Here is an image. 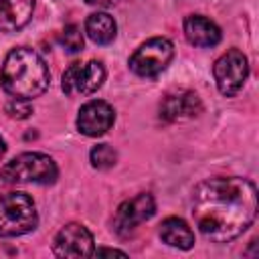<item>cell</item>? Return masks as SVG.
<instances>
[{"instance_id": "6da1fadb", "label": "cell", "mask_w": 259, "mask_h": 259, "mask_svg": "<svg viewBox=\"0 0 259 259\" xmlns=\"http://www.w3.org/2000/svg\"><path fill=\"white\" fill-rule=\"evenodd\" d=\"M257 214V188L247 178H208L192 192V217L198 231L212 243L243 235Z\"/></svg>"}, {"instance_id": "7a4b0ae2", "label": "cell", "mask_w": 259, "mask_h": 259, "mask_svg": "<svg viewBox=\"0 0 259 259\" xmlns=\"http://www.w3.org/2000/svg\"><path fill=\"white\" fill-rule=\"evenodd\" d=\"M49 69L38 53L28 47L12 49L0 71L2 89L18 99H34L49 89Z\"/></svg>"}, {"instance_id": "3957f363", "label": "cell", "mask_w": 259, "mask_h": 259, "mask_svg": "<svg viewBox=\"0 0 259 259\" xmlns=\"http://www.w3.org/2000/svg\"><path fill=\"white\" fill-rule=\"evenodd\" d=\"M59 176L51 156L40 152H24L0 168V186L14 184H53Z\"/></svg>"}, {"instance_id": "277c9868", "label": "cell", "mask_w": 259, "mask_h": 259, "mask_svg": "<svg viewBox=\"0 0 259 259\" xmlns=\"http://www.w3.org/2000/svg\"><path fill=\"white\" fill-rule=\"evenodd\" d=\"M38 214L26 192H8L0 196V237H18L34 231Z\"/></svg>"}, {"instance_id": "5b68a950", "label": "cell", "mask_w": 259, "mask_h": 259, "mask_svg": "<svg viewBox=\"0 0 259 259\" xmlns=\"http://www.w3.org/2000/svg\"><path fill=\"white\" fill-rule=\"evenodd\" d=\"M174 47L164 36H154L140 45L136 53L130 57V69L140 77H158L172 61Z\"/></svg>"}, {"instance_id": "8992f818", "label": "cell", "mask_w": 259, "mask_h": 259, "mask_svg": "<svg viewBox=\"0 0 259 259\" xmlns=\"http://www.w3.org/2000/svg\"><path fill=\"white\" fill-rule=\"evenodd\" d=\"M212 75H214L217 87L223 95H227V97L237 95L243 89L247 75H249L247 57L239 49H229L214 61Z\"/></svg>"}, {"instance_id": "52a82bcc", "label": "cell", "mask_w": 259, "mask_h": 259, "mask_svg": "<svg viewBox=\"0 0 259 259\" xmlns=\"http://www.w3.org/2000/svg\"><path fill=\"white\" fill-rule=\"evenodd\" d=\"M105 81V67L99 61L73 63L65 73L61 87L67 95H91Z\"/></svg>"}, {"instance_id": "ba28073f", "label": "cell", "mask_w": 259, "mask_h": 259, "mask_svg": "<svg viewBox=\"0 0 259 259\" xmlns=\"http://www.w3.org/2000/svg\"><path fill=\"white\" fill-rule=\"evenodd\" d=\"M154 212H156L154 196L148 194V192H142L136 198L125 200V202L119 204V208L115 212V219H113V231L119 237H130V235H134L138 225L152 219Z\"/></svg>"}, {"instance_id": "9c48e42d", "label": "cell", "mask_w": 259, "mask_h": 259, "mask_svg": "<svg viewBox=\"0 0 259 259\" xmlns=\"http://www.w3.org/2000/svg\"><path fill=\"white\" fill-rule=\"evenodd\" d=\"M93 251V235L79 223L65 225L53 241V253L57 257H91Z\"/></svg>"}, {"instance_id": "30bf717a", "label": "cell", "mask_w": 259, "mask_h": 259, "mask_svg": "<svg viewBox=\"0 0 259 259\" xmlns=\"http://www.w3.org/2000/svg\"><path fill=\"white\" fill-rule=\"evenodd\" d=\"M115 121V111L107 101L91 99L81 105L77 115V130L89 138L103 136Z\"/></svg>"}, {"instance_id": "8fae6325", "label": "cell", "mask_w": 259, "mask_h": 259, "mask_svg": "<svg viewBox=\"0 0 259 259\" xmlns=\"http://www.w3.org/2000/svg\"><path fill=\"white\" fill-rule=\"evenodd\" d=\"M202 111V101L194 91L180 89L168 93L160 103V119L164 121H180L192 119Z\"/></svg>"}, {"instance_id": "7c38bea8", "label": "cell", "mask_w": 259, "mask_h": 259, "mask_svg": "<svg viewBox=\"0 0 259 259\" xmlns=\"http://www.w3.org/2000/svg\"><path fill=\"white\" fill-rule=\"evenodd\" d=\"M184 36L194 47H214L221 42V28L202 14H190L184 18Z\"/></svg>"}, {"instance_id": "4fadbf2b", "label": "cell", "mask_w": 259, "mask_h": 259, "mask_svg": "<svg viewBox=\"0 0 259 259\" xmlns=\"http://www.w3.org/2000/svg\"><path fill=\"white\" fill-rule=\"evenodd\" d=\"M34 0H0V32H14L28 24Z\"/></svg>"}, {"instance_id": "5bb4252c", "label": "cell", "mask_w": 259, "mask_h": 259, "mask_svg": "<svg viewBox=\"0 0 259 259\" xmlns=\"http://www.w3.org/2000/svg\"><path fill=\"white\" fill-rule=\"evenodd\" d=\"M160 239L176 249H190L194 245V233L192 229L186 225V221L178 219V217H168L160 223Z\"/></svg>"}, {"instance_id": "9a60e30c", "label": "cell", "mask_w": 259, "mask_h": 259, "mask_svg": "<svg viewBox=\"0 0 259 259\" xmlns=\"http://www.w3.org/2000/svg\"><path fill=\"white\" fill-rule=\"evenodd\" d=\"M85 32L87 36L97 45H107L115 38L117 24L111 14L107 12H93L85 20Z\"/></svg>"}, {"instance_id": "2e32d148", "label": "cell", "mask_w": 259, "mask_h": 259, "mask_svg": "<svg viewBox=\"0 0 259 259\" xmlns=\"http://www.w3.org/2000/svg\"><path fill=\"white\" fill-rule=\"evenodd\" d=\"M91 166L97 168V170H107L111 166H115L117 162V152L109 146V144H97L91 148Z\"/></svg>"}, {"instance_id": "e0dca14e", "label": "cell", "mask_w": 259, "mask_h": 259, "mask_svg": "<svg viewBox=\"0 0 259 259\" xmlns=\"http://www.w3.org/2000/svg\"><path fill=\"white\" fill-rule=\"evenodd\" d=\"M59 38H61V45H63L69 53H79V51L83 49V32H81V28H79L77 24L65 26Z\"/></svg>"}, {"instance_id": "ac0fdd59", "label": "cell", "mask_w": 259, "mask_h": 259, "mask_svg": "<svg viewBox=\"0 0 259 259\" xmlns=\"http://www.w3.org/2000/svg\"><path fill=\"white\" fill-rule=\"evenodd\" d=\"M6 113L14 119H26L30 117L32 113V105H30V99H18V97H12L8 103H6Z\"/></svg>"}, {"instance_id": "d6986e66", "label": "cell", "mask_w": 259, "mask_h": 259, "mask_svg": "<svg viewBox=\"0 0 259 259\" xmlns=\"http://www.w3.org/2000/svg\"><path fill=\"white\" fill-rule=\"evenodd\" d=\"M93 255H119V257H125V253L117 251V249H95Z\"/></svg>"}, {"instance_id": "ffe728a7", "label": "cell", "mask_w": 259, "mask_h": 259, "mask_svg": "<svg viewBox=\"0 0 259 259\" xmlns=\"http://www.w3.org/2000/svg\"><path fill=\"white\" fill-rule=\"evenodd\" d=\"M87 4H93V6H103V8H107V6H113V4H117L119 0H85Z\"/></svg>"}, {"instance_id": "44dd1931", "label": "cell", "mask_w": 259, "mask_h": 259, "mask_svg": "<svg viewBox=\"0 0 259 259\" xmlns=\"http://www.w3.org/2000/svg\"><path fill=\"white\" fill-rule=\"evenodd\" d=\"M4 152H6V142H4V138L0 136V158L4 156Z\"/></svg>"}]
</instances>
